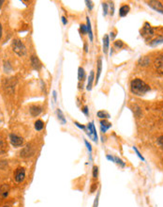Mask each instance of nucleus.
<instances>
[{
  "label": "nucleus",
  "mask_w": 163,
  "mask_h": 207,
  "mask_svg": "<svg viewBox=\"0 0 163 207\" xmlns=\"http://www.w3.org/2000/svg\"><path fill=\"white\" fill-rule=\"evenodd\" d=\"M123 46H124V43H123L122 41H114V47L120 49V48H122Z\"/></svg>",
  "instance_id": "393cba45"
},
{
  "label": "nucleus",
  "mask_w": 163,
  "mask_h": 207,
  "mask_svg": "<svg viewBox=\"0 0 163 207\" xmlns=\"http://www.w3.org/2000/svg\"><path fill=\"white\" fill-rule=\"evenodd\" d=\"M98 174H99V168L97 166H95L94 168H93V177H94L95 179H97Z\"/></svg>",
  "instance_id": "a878e982"
},
{
  "label": "nucleus",
  "mask_w": 163,
  "mask_h": 207,
  "mask_svg": "<svg viewBox=\"0 0 163 207\" xmlns=\"http://www.w3.org/2000/svg\"><path fill=\"white\" fill-rule=\"evenodd\" d=\"M87 135L89 136L90 139L97 142L98 141V135H97V130L95 128V125L93 123H89L87 125Z\"/></svg>",
  "instance_id": "39448f33"
},
{
  "label": "nucleus",
  "mask_w": 163,
  "mask_h": 207,
  "mask_svg": "<svg viewBox=\"0 0 163 207\" xmlns=\"http://www.w3.org/2000/svg\"><path fill=\"white\" fill-rule=\"evenodd\" d=\"M84 143H85V145H86V147H87V150L89 151V153H92V147H91V144L90 143H88V141L87 140H84Z\"/></svg>",
  "instance_id": "c756f323"
},
{
  "label": "nucleus",
  "mask_w": 163,
  "mask_h": 207,
  "mask_svg": "<svg viewBox=\"0 0 163 207\" xmlns=\"http://www.w3.org/2000/svg\"><path fill=\"white\" fill-rule=\"evenodd\" d=\"M84 51L87 52V45L86 44H84Z\"/></svg>",
  "instance_id": "ea45409f"
},
{
  "label": "nucleus",
  "mask_w": 163,
  "mask_h": 207,
  "mask_svg": "<svg viewBox=\"0 0 163 207\" xmlns=\"http://www.w3.org/2000/svg\"><path fill=\"white\" fill-rule=\"evenodd\" d=\"M56 114H57V118H58V120L61 122V123L62 124H65L66 123H67V121H66V119H65V117H64V114H63V112L61 111V109H57L56 110Z\"/></svg>",
  "instance_id": "6ab92c4d"
},
{
  "label": "nucleus",
  "mask_w": 163,
  "mask_h": 207,
  "mask_svg": "<svg viewBox=\"0 0 163 207\" xmlns=\"http://www.w3.org/2000/svg\"><path fill=\"white\" fill-rule=\"evenodd\" d=\"M97 183H93V187H92V188H91V192H94L95 191V189H97Z\"/></svg>",
  "instance_id": "72a5a7b5"
},
{
  "label": "nucleus",
  "mask_w": 163,
  "mask_h": 207,
  "mask_svg": "<svg viewBox=\"0 0 163 207\" xmlns=\"http://www.w3.org/2000/svg\"><path fill=\"white\" fill-rule=\"evenodd\" d=\"M12 50L15 54H17L19 57H24L26 56V45L24 44V42H22L21 40L19 39H16L12 41Z\"/></svg>",
  "instance_id": "f03ea898"
},
{
  "label": "nucleus",
  "mask_w": 163,
  "mask_h": 207,
  "mask_svg": "<svg viewBox=\"0 0 163 207\" xmlns=\"http://www.w3.org/2000/svg\"><path fill=\"white\" fill-rule=\"evenodd\" d=\"M62 22H63V25H67V21L66 20V18L64 16L62 17Z\"/></svg>",
  "instance_id": "e433bc0d"
},
{
  "label": "nucleus",
  "mask_w": 163,
  "mask_h": 207,
  "mask_svg": "<svg viewBox=\"0 0 163 207\" xmlns=\"http://www.w3.org/2000/svg\"><path fill=\"white\" fill-rule=\"evenodd\" d=\"M74 123H75V125L78 126L79 128H81V129H83V130H85V126H84V125H81V124H80L79 123H77V122H75Z\"/></svg>",
  "instance_id": "473e14b6"
},
{
  "label": "nucleus",
  "mask_w": 163,
  "mask_h": 207,
  "mask_svg": "<svg viewBox=\"0 0 163 207\" xmlns=\"http://www.w3.org/2000/svg\"><path fill=\"white\" fill-rule=\"evenodd\" d=\"M34 154V150L32 149V147L30 145H27L26 146L24 149H22L21 152H20V156L21 157H29V156H32Z\"/></svg>",
  "instance_id": "6e6552de"
},
{
  "label": "nucleus",
  "mask_w": 163,
  "mask_h": 207,
  "mask_svg": "<svg viewBox=\"0 0 163 207\" xmlns=\"http://www.w3.org/2000/svg\"><path fill=\"white\" fill-rule=\"evenodd\" d=\"M26 178V170L24 168H18L14 172V179L17 183H22Z\"/></svg>",
  "instance_id": "423d86ee"
},
{
  "label": "nucleus",
  "mask_w": 163,
  "mask_h": 207,
  "mask_svg": "<svg viewBox=\"0 0 163 207\" xmlns=\"http://www.w3.org/2000/svg\"><path fill=\"white\" fill-rule=\"evenodd\" d=\"M85 77V72L84 70V68L82 67H79L78 69V79L79 81H83Z\"/></svg>",
  "instance_id": "412c9836"
},
{
  "label": "nucleus",
  "mask_w": 163,
  "mask_h": 207,
  "mask_svg": "<svg viewBox=\"0 0 163 207\" xmlns=\"http://www.w3.org/2000/svg\"><path fill=\"white\" fill-rule=\"evenodd\" d=\"M128 12H129V7L127 6V5L122 6V7L120 8V10H119V15H120L121 17H125V16H127V14H128Z\"/></svg>",
  "instance_id": "f3484780"
},
{
  "label": "nucleus",
  "mask_w": 163,
  "mask_h": 207,
  "mask_svg": "<svg viewBox=\"0 0 163 207\" xmlns=\"http://www.w3.org/2000/svg\"><path fill=\"white\" fill-rule=\"evenodd\" d=\"M10 193V187L7 183H3V185L0 187V197L2 198H7Z\"/></svg>",
  "instance_id": "9b49d317"
},
{
  "label": "nucleus",
  "mask_w": 163,
  "mask_h": 207,
  "mask_svg": "<svg viewBox=\"0 0 163 207\" xmlns=\"http://www.w3.org/2000/svg\"><path fill=\"white\" fill-rule=\"evenodd\" d=\"M109 44H110L109 36L108 35H104V37H103V52H104V54H107L108 53Z\"/></svg>",
  "instance_id": "ddd939ff"
},
{
  "label": "nucleus",
  "mask_w": 163,
  "mask_h": 207,
  "mask_svg": "<svg viewBox=\"0 0 163 207\" xmlns=\"http://www.w3.org/2000/svg\"><path fill=\"white\" fill-rule=\"evenodd\" d=\"M101 70H102V59L101 58H100L98 59V70H97V77H96V84H98L100 74H101Z\"/></svg>",
  "instance_id": "4468645a"
},
{
  "label": "nucleus",
  "mask_w": 163,
  "mask_h": 207,
  "mask_svg": "<svg viewBox=\"0 0 163 207\" xmlns=\"http://www.w3.org/2000/svg\"><path fill=\"white\" fill-rule=\"evenodd\" d=\"M44 127V123L41 121V120H38L36 123H35V129L37 131H41Z\"/></svg>",
  "instance_id": "4be33fe9"
},
{
  "label": "nucleus",
  "mask_w": 163,
  "mask_h": 207,
  "mask_svg": "<svg viewBox=\"0 0 163 207\" xmlns=\"http://www.w3.org/2000/svg\"><path fill=\"white\" fill-rule=\"evenodd\" d=\"M85 3H86V6H87V8L89 10H92L93 9V3H92V1H88V0H86Z\"/></svg>",
  "instance_id": "7c9ffc66"
},
{
  "label": "nucleus",
  "mask_w": 163,
  "mask_h": 207,
  "mask_svg": "<svg viewBox=\"0 0 163 207\" xmlns=\"http://www.w3.org/2000/svg\"><path fill=\"white\" fill-rule=\"evenodd\" d=\"M141 35L146 41L150 40L154 36V29L152 28V27L148 24V23H145V24L144 25V27L141 30Z\"/></svg>",
  "instance_id": "7ed1b4c3"
},
{
  "label": "nucleus",
  "mask_w": 163,
  "mask_h": 207,
  "mask_svg": "<svg viewBox=\"0 0 163 207\" xmlns=\"http://www.w3.org/2000/svg\"><path fill=\"white\" fill-rule=\"evenodd\" d=\"M155 68L157 69V73L163 75V56L158 57L155 60Z\"/></svg>",
  "instance_id": "1a4fd4ad"
},
{
  "label": "nucleus",
  "mask_w": 163,
  "mask_h": 207,
  "mask_svg": "<svg viewBox=\"0 0 163 207\" xmlns=\"http://www.w3.org/2000/svg\"><path fill=\"white\" fill-rule=\"evenodd\" d=\"M133 150H134V151L136 152V153H137V155L139 156V158H141V159H142L143 161H145V158H144V156H143V155H142L141 153H140V152L138 151V149H137V148H136L135 146L133 147Z\"/></svg>",
  "instance_id": "c85d7f7f"
},
{
  "label": "nucleus",
  "mask_w": 163,
  "mask_h": 207,
  "mask_svg": "<svg viewBox=\"0 0 163 207\" xmlns=\"http://www.w3.org/2000/svg\"><path fill=\"white\" fill-rule=\"evenodd\" d=\"M102 7H103V14L105 16V15H107V12H108V4L107 3H103Z\"/></svg>",
  "instance_id": "cd10ccee"
},
{
  "label": "nucleus",
  "mask_w": 163,
  "mask_h": 207,
  "mask_svg": "<svg viewBox=\"0 0 163 207\" xmlns=\"http://www.w3.org/2000/svg\"><path fill=\"white\" fill-rule=\"evenodd\" d=\"M86 22H87V33L89 34V38H90V41H93V32H92V28H91V23H90V19L89 17L86 18Z\"/></svg>",
  "instance_id": "aec40b11"
},
{
  "label": "nucleus",
  "mask_w": 163,
  "mask_h": 207,
  "mask_svg": "<svg viewBox=\"0 0 163 207\" xmlns=\"http://www.w3.org/2000/svg\"><path fill=\"white\" fill-rule=\"evenodd\" d=\"M157 141H158V144H159V145H160L161 147H163V136H160V137H158Z\"/></svg>",
  "instance_id": "2f4dec72"
},
{
  "label": "nucleus",
  "mask_w": 163,
  "mask_h": 207,
  "mask_svg": "<svg viewBox=\"0 0 163 207\" xmlns=\"http://www.w3.org/2000/svg\"><path fill=\"white\" fill-rule=\"evenodd\" d=\"M30 61H31V65H32V67L35 69V70H37V71L40 70V68H41L42 64H41V62L39 61V59L38 58V57H36V56H31V58H30Z\"/></svg>",
  "instance_id": "9d476101"
},
{
  "label": "nucleus",
  "mask_w": 163,
  "mask_h": 207,
  "mask_svg": "<svg viewBox=\"0 0 163 207\" xmlns=\"http://www.w3.org/2000/svg\"><path fill=\"white\" fill-rule=\"evenodd\" d=\"M111 126H112V123H109V122H107L106 120H102V121H100V128H101V131H102L103 133H105Z\"/></svg>",
  "instance_id": "2eb2a0df"
},
{
  "label": "nucleus",
  "mask_w": 163,
  "mask_h": 207,
  "mask_svg": "<svg viewBox=\"0 0 163 207\" xmlns=\"http://www.w3.org/2000/svg\"><path fill=\"white\" fill-rule=\"evenodd\" d=\"M162 42H163V38L161 37V38H157V39L154 40L149 44H150V46H157V45H158V44H160Z\"/></svg>",
  "instance_id": "5701e85b"
},
{
  "label": "nucleus",
  "mask_w": 163,
  "mask_h": 207,
  "mask_svg": "<svg viewBox=\"0 0 163 207\" xmlns=\"http://www.w3.org/2000/svg\"><path fill=\"white\" fill-rule=\"evenodd\" d=\"M130 90L137 96H143L150 90V87L142 79L135 78L130 83Z\"/></svg>",
  "instance_id": "f257e3e1"
},
{
  "label": "nucleus",
  "mask_w": 163,
  "mask_h": 207,
  "mask_svg": "<svg viewBox=\"0 0 163 207\" xmlns=\"http://www.w3.org/2000/svg\"><path fill=\"white\" fill-rule=\"evenodd\" d=\"M2 32H3V29H2V25L0 24V40L2 38Z\"/></svg>",
  "instance_id": "c9c22d12"
},
{
  "label": "nucleus",
  "mask_w": 163,
  "mask_h": 207,
  "mask_svg": "<svg viewBox=\"0 0 163 207\" xmlns=\"http://www.w3.org/2000/svg\"><path fill=\"white\" fill-rule=\"evenodd\" d=\"M4 4V0H0V8H1Z\"/></svg>",
  "instance_id": "4c0bfd02"
},
{
  "label": "nucleus",
  "mask_w": 163,
  "mask_h": 207,
  "mask_svg": "<svg viewBox=\"0 0 163 207\" xmlns=\"http://www.w3.org/2000/svg\"><path fill=\"white\" fill-rule=\"evenodd\" d=\"M83 112H84L85 115H88V107H87V106H84V109H83Z\"/></svg>",
  "instance_id": "f704fd0d"
},
{
  "label": "nucleus",
  "mask_w": 163,
  "mask_h": 207,
  "mask_svg": "<svg viewBox=\"0 0 163 207\" xmlns=\"http://www.w3.org/2000/svg\"><path fill=\"white\" fill-rule=\"evenodd\" d=\"M148 6L151 7L153 10L160 12V13H163V5L161 4V2L159 1H156V0H152V1H149L148 3Z\"/></svg>",
  "instance_id": "0eeeda50"
},
{
  "label": "nucleus",
  "mask_w": 163,
  "mask_h": 207,
  "mask_svg": "<svg viewBox=\"0 0 163 207\" xmlns=\"http://www.w3.org/2000/svg\"><path fill=\"white\" fill-rule=\"evenodd\" d=\"M97 116H98L100 119H104V120H106V119H109V118H110V114H109L108 112L104 111V110H100V111H99V112L97 113Z\"/></svg>",
  "instance_id": "a211bd4d"
},
{
  "label": "nucleus",
  "mask_w": 163,
  "mask_h": 207,
  "mask_svg": "<svg viewBox=\"0 0 163 207\" xmlns=\"http://www.w3.org/2000/svg\"><path fill=\"white\" fill-rule=\"evenodd\" d=\"M10 141L11 143V145L15 148L21 147L24 144V139L15 134H10Z\"/></svg>",
  "instance_id": "20e7f679"
},
{
  "label": "nucleus",
  "mask_w": 163,
  "mask_h": 207,
  "mask_svg": "<svg viewBox=\"0 0 163 207\" xmlns=\"http://www.w3.org/2000/svg\"><path fill=\"white\" fill-rule=\"evenodd\" d=\"M113 162H114V163H116V164H118V165H120L121 167H125V165H126V164L123 162V161H122V160H121L119 157H116V156H115V157H113Z\"/></svg>",
  "instance_id": "b1692460"
},
{
  "label": "nucleus",
  "mask_w": 163,
  "mask_h": 207,
  "mask_svg": "<svg viewBox=\"0 0 163 207\" xmlns=\"http://www.w3.org/2000/svg\"><path fill=\"white\" fill-rule=\"evenodd\" d=\"M3 207H10V206H8V205H5V206H3Z\"/></svg>",
  "instance_id": "a19ab883"
},
{
  "label": "nucleus",
  "mask_w": 163,
  "mask_h": 207,
  "mask_svg": "<svg viewBox=\"0 0 163 207\" xmlns=\"http://www.w3.org/2000/svg\"><path fill=\"white\" fill-rule=\"evenodd\" d=\"M93 81H94V71H91L90 75H89V78H88L87 86H86V89H87V90H91V89H92Z\"/></svg>",
  "instance_id": "dca6fc26"
},
{
  "label": "nucleus",
  "mask_w": 163,
  "mask_h": 207,
  "mask_svg": "<svg viewBox=\"0 0 163 207\" xmlns=\"http://www.w3.org/2000/svg\"><path fill=\"white\" fill-rule=\"evenodd\" d=\"M29 112L31 114V116L37 117L42 112V108L39 106H32L29 107Z\"/></svg>",
  "instance_id": "f8f14e48"
},
{
  "label": "nucleus",
  "mask_w": 163,
  "mask_h": 207,
  "mask_svg": "<svg viewBox=\"0 0 163 207\" xmlns=\"http://www.w3.org/2000/svg\"><path fill=\"white\" fill-rule=\"evenodd\" d=\"M94 207H98V197L96 198V201H95V205Z\"/></svg>",
  "instance_id": "58836bf2"
},
{
  "label": "nucleus",
  "mask_w": 163,
  "mask_h": 207,
  "mask_svg": "<svg viewBox=\"0 0 163 207\" xmlns=\"http://www.w3.org/2000/svg\"><path fill=\"white\" fill-rule=\"evenodd\" d=\"M80 27H81L80 29H81L82 34H86L87 33V26L86 25H81Z\"/></svg>",
  "instance_id": "bb28decb"
}]
</instances>
